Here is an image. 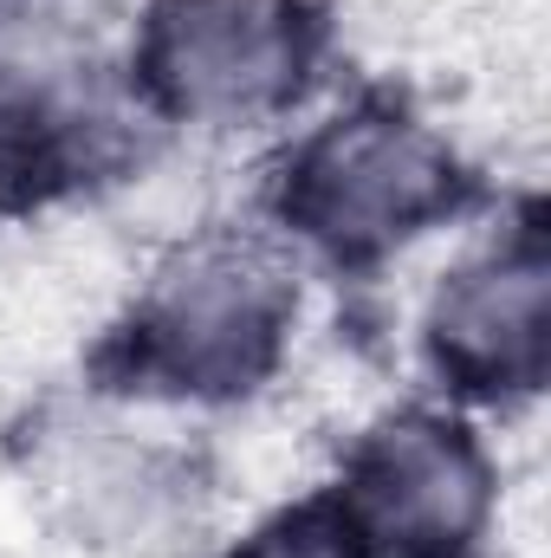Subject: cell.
I'll return each instance as SVG.
<instances>
[{
  "instance_id": "obj_1",
  "label": "cell",
  "mask_w": 551,
  "mask_h": 558,
  "mask_svg": "<svg viewBox=\"0 0 551 558\" xmlns=\"http://www.w3.org/2000/svg\"><path fill=\"white\" fill-rule=\"evenodd\" d=\"M461 169L448 143L403 105H351L292 143L279 169V215L298 241L370 260L448 215Z\"/></svg>"
},
{
  "instance_id": "obj_2",
  "label": "cell",
  "mask_w": 551,
  "mask_h": 558,
  "mask_svg": "<svg viewBox=\"0 0 551 558\" xmlns=\"http://www.w3.org/2000/svg\"><path fill=\"white\" fill-rule=\"evenodd\" d=\"M292 274L267 241L201 234L175 247L137 305V364L182 397H241L285 351Z\"/></svg>"
},
{
  "instance_id": "obj_3",
  "label": "cell",
  "mask_w": 551,
  "mask_h": 558,
  "mask_svg": "<svg viewBox=\"0 0 551 558\" xmlns=\"http://www.w3.org/2000/svg\"><path fill=\"white\" fill-rule=\"evenodd\" d=\"M318 59V26L298 0H149L137 85L175 124L279 118Z\"/></svg>"
},
{
  "instance_id": "obj_4",
  "label": "cell",
  "mask_w": 551,
  "mask_h": 558,
  "mask_svg": "<svg viewBox=\"0 0 551 558\" xmlns=\"http://www.w3.org/2000/svg\"><path fill=\"white\" fill-rule=\"evenodd\" d=\"M493 461L467 422L403 410L351 441L338 507L377 558H467L493 520Z\"/></svg>"
},
{
  "instance_id": "obj_5",
  "label": "cell",
  "mask_w": 551,
  "mask_h": 558,
  "mask_svg": "<svg viewBox=\"0 0 551 558\" xmlns=\"http://www.w3.org/2000/svg\"><path fill=\"white\" fill-rule=\"evenodd\" d=\"M428 364L467 397L532 390L551 351V254L539 228H506L434 279L421 312Z\"/></svg>"
},
{
  "instance_id": "obj_6",
  "label": "cell",
  "mask_w": 551,
  "mask_h": 558,
  "mask_svg": "<svg viewBox=\"0 0 551 558\" xmlns=\"http://www.w3.org/2000/svg\"><path fill=\"white\" fill-rule=\"evenodd\" d=\"M234 558H377V546L357 533V520L344 507H325V500H305V507H285L267 526H254Z\"/></svg>"
}]
</instances>
